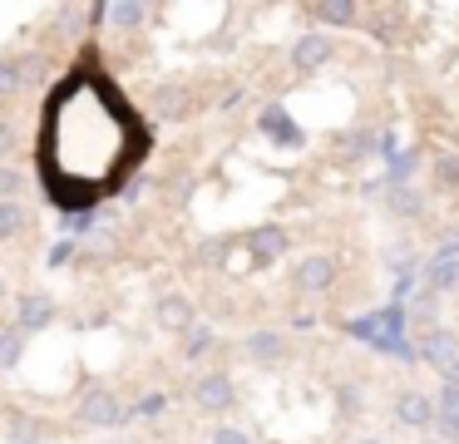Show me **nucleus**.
<instances>
[{
	"mask_svg": "<svg viewBox=\"0 0 459 444\" xmlns=\"http://www.w3.org/2000/svg\"><path fill=\"white\" fill-rule=\"evenodd\" d=\"M21 84H25V69H21V59H0V94H15Z\"/></svg>",
	"mask_w": 459,
	"mask_h": 444,
	"instance_id": "4be33fe9",
	"label": "nucleus"
},
{
	"mask_svg": "<svg viewBox=\"0 0 459 444\" xmlns=\"http://www.w3.org/2000/svg\"><path fill=\"white\" fill-rule=\"evenodd\" d=\"M435 183L459 187V153H435Z\"/></svg>",
	"mask_w": 459,
	"mask_h": 444,
	"instance_id": "412c9836",
	"label": "nucleus"
},
{
	"mask_svg": "<svg viewBox=\"0 0 459 444\" xmlns=\"http://www.w3.org/2000/svg\"><path fill=\"white\" fill-rule=\"evenodd\" d=\"M390 207H395L400 217H420V213H425V193L410 187V183H395V187H390Z\"/></svg>",
	"mask_w": 459,
	"mask_h": 444,
	"instance_id": "f3484780",
	"label": "nucleus"
},
{
	"mask_svg": "<svg viewBox=\"0 0 459 444\" xmlns=\"http://www.w3.org/2000/svg\"><path fill=\"white\" fill-rule=\"evenodd\" d=\"M262 124H267V134H277V138H297V134H291V124L281 118V109H267V118H262Z\"/></svg>",
	"mask_w": 459,
	"mask_h": 444,
	"instance_id": "393cba45",
	"label": "nucleus"
},
{
	"mask_svg": "<svg viewBox=\"0 0 459 444\" xmlns=\"http://www.w3.org/2000/svg\"><path fill=\"white\" fill-rule=\"evenodd\" d=\"M420 444H439V440H420Z\"/></svg>",
	"mask_w": 459,
	"mask_h": 444,
	"instance_id": "c85d7f7f",
	"label": "nucleus"
},
{
	"mask_svg": "<svg viewBox=\"0 0 459 444\" xmlns=\"http://www.w3.org/2000/svg\"><path fill=\"white\" fill-rule=\"evenodd\" d=\"M15 311H21V326H15V331H40L45 321H50L55 316V301L50 296H40V292H30V296H21V306H15Z\"/></svg>",
	"mask_w": 459,
	"mask_h": 444,
	"instance_id": "9b49d317",
	"label": "nucleus"
},
{
	"mask_svg": "<svg viewBox=\"0 0 459 444\" xmlns=\"http://www.w3.org/2000/svg\"><path fill=\"white\" fill-rule=\"evenodd\" d=\"M311 15L326 20V25H356L360 5H351V0H321V5H311Z\"/></svg>",
	"mask_w": 459,
	"mask_h": 444,
	"instance_id": "2eb2a0df",
	"label": "nucleus"
},
{
	"mask_svg": "<svg viewBox=\"0 0 459 444\" xmlns=\"http://www.w3.org/2000/svg\"><path fill=\"white\" fill-rule=\"evenodd\" d=\"M80 420L94 424V430H109V424L124 420V405L114 400L109 390H90V395H84V405H80Z\"/></svg>",
	"mask_w": 459,
	"mask_h": 444,
	"instance_id": "423d86ee",
	"label": "nucleus"
},
{
	"mask_svg": "<svg viewBox=\"0 0 459 444\" xmlns=\"http://www.w3.org/2000/svg\"><path fill=\"white\" fill-rule=\"evenodd\" d=\"M395 420L405 424V430H429V424L439 420V410L425 390H400L395 395Z\"/></svg>",
	"mask_w": 459,
	"mask_h": 444,
	"instance_id": "39448f33",
	"label": "nucleus"
},
{
	"mask_svg": "<svg viewBox=\"0 0 459 444\" xmlns=\"http://www.w3.org/2000/svg\"><path fill=\"white\" fill-rule=\"evenodd\" d=\"M21 361V331H0V370Z\"/></svg>",
	"mask_w": 459,
	"mask_h": 444,
	"instance_id": "5701e85b",
	"label": "nucleus"
},
{
	"mask_svg": "<svg viewBox=\"0 0 459 444\" xmlns=\"http://www.w3.org/2000/svg\"><path fill=\"white\" fill-rule=\"evenodd\" d=\"M425 292H459V257H435L429 262Z\"/></svg>",
	"mask_w": 459,
	"mask_h": 444,
	"instance_id": "ddd939ff",
	"label": "nucleus"
},
{
	"mask_svg": "<svg viewBox=\"0 0 459 444\" xmlns=\"http://www.w3.org/2000/svg\"><path fill=\"white\" fill-rule=\"evenodd\" d=\"M380 148L376 128H351V134H341V153L346 158H370Z\"/></svg>",
	"mask_w": 459,
	"mask_h": 444,
	"instance_id": "dca6fc26",
	"label": "nucleus"
},
{
	"mask_svg": "<svg viewBox=\"0 0 459 444\" xmlns=\"http://www.w3.org/2000/svg\"><path fill=\"white\" fill-rule=\"evenodd\" d=\"M242 351H247V361H257V365H277L281 355H287V335L281 331H252L247 341H242Z\"/></svg>",
	"mask_w": 459,
	"mask_h": 444,
	"instance_id": "0eeeda50",
	"label": "nucleus"
},
{
	"mask_svg": "<svg viewBox=\"0 0 459 444\" xmlns=\"http://www.w3.org/2000/svg\"><path fill=\"white\" fill-rule=\"evenodd\" d=\"M212 444H252V440H247V430H238V424H218V430H212Z\"/></svg>",
	"mask_w": 459,
	"mask_h": 444,
	"instance_id": "b1692460",
	"label": "nucleus"
},
{
	"mask_svg": "<svg viewBox=\"0 0 459 444\" xmlns=\"http://www.w3.org/2000/svg\"><path fill=\"white\" fill-rule=\"evenodd\" d=\"M21 193H25V173L11 163H0V203H21Z\"/></svg>",
	"mask_w": 459,
	"mask_h": 444,
	"instance_id": "aec40b11",
	"label": "nucleus"
},
{
	"mask_svg": "<svg viewBox=\"0 0 459 444\" xmlns=\"http://www.w3.org/2000/svg\"><path fill=\"white\" fill-rule=\"evenodd\" d=\"M336 257H326V252H311V257H301L297 262V272H291V282H297V292H307V296H321V292H331L336 286Z\"/></svg>",
	"mask_w": 459,
	"mask_h": 444,
	"instance_id": "f03ea898",
	"label": "nucleus"
},
{
	"mask_svg": "<svg viewBox=\"0 0 459 444\" xmlns=\"http://www.w3.org/2000/svg\"><path fill=\"white\" fill-rule=\"evenodd\" d=\"M25 227H30L25 203H0V237H21Z\"/></svg>",
	"mask_w": 459,
	"mask_h": 444,
	"instance_id": "a211bd4d",
	"label": "nucleus"
},
{
	"mask_svg": "<svg viewBox=\"0 0 459 444\" xmlns=\"http://www.w3.org/2000/svg\"><path fill=\"white\" fill-rule=\"evenodd\" d=\"M153 109H159L163 118H188V109H193V89H183V84H163L159 94H153Z\"/></svg>",
	"mask_w": 459,
	"mask_h": 444,
	"instance_id": "f8f14e48",
	"label": "nucleus"
},
{
	"mask_svg": "<svg viewBox=\"0 0 459 444\" xmlns=\"http://www.w3.org/2000/svg\"><path fill=\"white\" fill-rule=\"evenodd\" d=\"M143 15H149V5H104V20H114L119 30H139Z\"/></svg>",
	"mask_w": 459,
	"mask_h": 444,
	"instance_id": "6ab92c4d",
	"label": "nucleus"
},
{
	"mask_svg": "<svg viewBox=\"0 0 459 444\" xmlns=\"http://www.w3.org/2000/svg\"><path fill=\"white\" fill-rule=\"evenodd\" d=\"M356 405H360V400H356V385H346V390H341V410L351 414V410H356Z\"/></svg>",
	"mask_w": 459,
	"mask_h": 444,
	"instance_id": "a878e982",
	"label": "nucleus"
},
{
	"mask_svg": "<svg viewBox=\"0 0 459 444\" xmlns=\"http://www.w3.org/2000/svg\"><path fill=\"white\" fill-rule=\"evenodd\" d=\"M143 148L149 128L94 59H80L50 89L40 124V178L60 207L84 213L109 197L139 168Z\"/></svg>",
	"mask_w": 459,
	"mask_h": 444,
	"instance_id": "f257e3e1",
	"label": "nucleus"
},
{
	"mask_svg": "<svg viewBox=\"0 0 459 444\" xmlns=\"http://www.w3.org/2000/svg\"><path fill=\"white\" fill-rule=\"evenodd\" d=\"M420 355H425L435 370H449V365L459 361V341L449 331H425L420 335Z\"/></svg>",
	"mask_w": 459,
	"mask_h": 444,
	"instance_id": "6e6552de",
	"label": "nucleus"
},
{
	"mask_svg": "<svg viewBox=\"0 0 459 444\" xmlns=\"http://www.w3.org/2000/svg\"><path fill=\"white\" fill-rule=\"evenodd\" d=\"M356 444H385V440H380V434H366V440H356Z\"/></svg>",
	"mask_w": 459,
	"mask_h": 444,
	"instance_id": "cd10ccee",
	"label": "nucleus"
},
{
	"mask_svg": "<svg viewBox=\"0 0 459 444\" xmlns=\"http://www.w3.org/2000/svg\"><path fill=\"white\" fill-rule=\"evenodd\" d=\"M212 345H218V331H212V326L193 321L188 331H183V355H188V361H203V355H208Z\"/></svg>",
	"mask_w": 459,
	"mask_h": 444,
	"instance_id": "4468645a",
	"label": "nucleus"
},
{
	"mask_svg": "<svg viewBox=\"0 0 459 444\" xmlns=\"http://www.w3.org/2000/svg\"><path fill=\"white\" fill-rule=\"evenodd\" d=\"M445 385H459V361H455V365H449V370H445Z\"/></svg>",
	"mask_w": 459,
	"mask_h": 444,
	"instance_id": "bb28decb",
	"label": "nucleus"
},
{
	"mask_svg": "<svg viewBox=\"0 0 459 444\" xmlns=\"http://www.w3.org/2000/svg\"><path fill=\"white\" fill-rule=\"evenodd\" d=\"M331 55H336V45H331L326 30H307V35H297V45H291V69H297V74H316L321 65H331Z\"/></svg>",
	"mask_w": 459,
	"mask_h": 444,
	"instance_id": "7ed1b4c3",
	"label": "nucleus"
},
{
	"mask_svg": "<svg viewBox=\"0 0 459 444\" xmlns=\"http://www.w3.org/2000/svg\"><path fill=\"white\" fill-rule=\"evenodd\" d=\"M193 400H198V410H208V414L232 410V405H238L232 375H228V370H208V375H198V385H193Z\"/></svg>",
	"mask_w": 459,
	"mask_h": 444,
	"instance_id": "20e7f679",
	"label": "nucleus"
},
{
	"mask_svg": "<svg viewBox=\"0 0 459 444\" xmlns=\"http://www.w3.org/2000/svg\"><path fill=\"white\" fill-rule=\"evenodd\" d=\"M193 321H198V316H193V301H188L183 292H169V296L159 301V326H163V331H178V335H183Z\"/></svg>",
	"mask_w": 459,
	"mask_h": 444,
	"instance_id": "1a4fd4ad",
	"label": "nucleus"
},
{
	"mask_svg": "<svg viewBox=\"0 0 459 444\" xmlns=\"http://www.w3.org/2000/svg\"><path fill=\"white\" fill-rule=\"evenodd\" d=\"M247 247H252V257L267 266L287 252V232H281V227H257V232H247Z\"/></svg>",
	"mask_w": 459,
	"mask_h": 444,
	"instance_id": "9d476101",
	"label": "nucleus"
}]
</instances>
